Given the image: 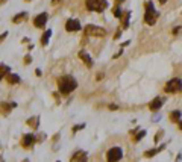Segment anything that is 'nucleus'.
I'll list each match as a JSON object with an SVG mask.
<instances>
[{
    "mask_svg": "<svg viewBox=\"0 0 182 162\" xmlns=\"http://www.w3.org/2000/svg\"><path fill=\"white\" fill-rule=\"evenodd\" d=\"M78 86V82L73 76H62L59 77L58 81V88H59V93L61 94H70L73 93Z\"/></svg>",
    "mask_w": 182,
    "mask_h": 162,
    "instance_id": "f257e3e1",
    "label": "nucleus"
},
{
    "mask_svg": "<svg viewBox=\"0 0 182 162\" xmlns=\"http://www.w3.org/2000/svg\"><path fill=\"white\" fill-rule=\"evenodd\" d=\"M146 14H144V21L146 24L149 26H153V24L156 23V20H158V12L155 11V8H153V3L152 2H146Z\"/></svg>",
    "mask_w": 182,
    "mask_h": 162,
    "instance_id": "f03ea898",
    "label": "nucleus"
},
{
    "mask_svg": "<svg viewBox=\"0 0 182 162\" xmlns=\"http://www.w3.org/2000/svg\"><path fill=\"white\" fill-rule=\"evenodd\" d=\"M87 9L88 11H96V12H102L106 9V0H87L85 2Z\"/></svg>",
    "mask_w": 182,
    "mask_h": 162,
    "instance_id": "7ed1b4c3",
    "label": "nucleus"
},
{
    "mask_svg": "<svg viewBox=\"0 0 182 162\" xmlns=\"http://www.w3.org/2000/svg\"><path fill=\"white\" fill-rule=\"evenodd\" d=\"M123 158V151L120 147H113L106 153V161L108 162H118Z\"/></svg>",
    "mask_w": 182,
    "mask_h": 162,
    "instance_id": "20e7f679",
    "label": "nucleus"
},
{
    "mask_svg": "<svg viewBox=\"0 0 182 162\" xmlns=\"http://www.w3.org/2000/svg\"><path fill=\"white\" fill-rule=\"evenodd\" d=\"M85 34L90 35V36H105L106 35V30L103 27H99V26H94V24H88L85 27Z\"/></svg>",
    "mask_w": 182,
    "mask_h": 162,
    "instance_id": "39448f33",
    "label": "nucleus"
},
{
    "mask_svg": "<svg viewBox=\"0 0 182 162\" xmlns=\"http://www.w3.org/2000/svg\"><path fill=\"white\" fill-rule=\"evenodd\" d=\"M165 91L167 93H181L182 91V82L179 79H171V81L167 82L165 85Z\"/></svg>",
    "mask_w": 182,
    "mask_h": 162,
    "instance_id": "423d86ee",
    "label": "nucleus"
},
{
    "mask_svg": "<svg viewBox=\"0 0 182 162\" xmlns=\"http://www.w3.org/2000/svg\"><path fill=\"white\" fill-rule=\"evenodd\" d=\"M65 29H67L68 32H76V30H79L80 29L79 20H74V18L67 20V23H65Z\"/></svg>",
    "mask_w": 182,
    "mask_h": 162,
    "instance_id": "0eeeda50",
    "label": "nucleus"
},
{
    "mask_svg": "<svg viewBox=\"0 0 182 162\" xmlns=\"http://www.w3.org/2000/svg\"><path fill=\"white\" fill-rule=\"evenodd\" d=\"M34 142H35V137L34 135H31V133H27V135H24L22 139V146L23 147H32L34 146Z\"/></svg>",
    "mask_w": 182,
    "mask_h": 162,
    "instance_id": "6e6552de",
    "label": "nucleus"
},
{
    "mask_svg": "<svg viewBox=\"0 0 182 162\" xmlns=\"http://www.w3.org/2000/svg\"><path fill=\"white\" fill-rule=\"evenodd\" d=\"M47 21V14H40V15H36L34 20V26L35 27H43Z\"/></svg>",
    "mask_w": 182,
    "mask_h": 162,
    "instance_id": "1a4fd4ad",
    "label": "nucleus"
},
{
    "mask_svg": "<svg viewBox=\"0 0 182 162\" xmlns=\"http://www.w3.org/2000/svg\"><path fill=\"white\" fill-rule=\"evenodd\" d=\"M162 103H164V100H162L161 97H156V99H153V100L150 102L149 108H150V111H158L159 108L162 106Z\"/></svg>",
    "mask_w": 182,
    "mask_h": 162,
    "instance_id": "9d476101",
    "label": "nucleus"
},
{
    "mask_svg": "<svg viewBox=\"0 0 182 162\" xmlns=\"http://www.w3.org/2000/svg\"><path fill=\"white\" fill-rule=\"evenodd\" d=\"M78 55H79V58L82 59L84 62H85V65H87V67H91V65H93V59H91V56L88 55V53H87V52L80 50V52L78 53Z\"/></svg>",
    "mask_w": 182,
    "mask_h": 162,
    "instance_id": "9b49d317",
    "label": "nucleus"
},
{
    "mask_svg": "<svg viewBox=\"0 0 182 162\" xmlns=\"http://www.w3.org/2000/svg\"><path fill=\"white\" fill-rule=\"evenodd\" d=\"M74 161L87 162V153H85V151H82V150L76 151V153H74V156L71 158V162H74Z\"/></svg>",
    "mask_w": 182,
    "mask_h": 162,
    "instance_id": "f8f14e48",
    "label": "nucleus"
},
{
    "mask_svg": "<svg viewBox=\"0 0 182 162\" xmlns=\"http://www.w3.org/2000/svg\"><path fill=\"white\" fill-rule=\"evenodd\" d=\"M6 81L9 82V83H18V82H20V77H18L17 74H9V76H6Z\"/></svg>",
    "mask_w": 182,
    "mask_h": 162,
    "instance_id": "ddd939ff",
    "label": "nucleus"
},
{
    "mask_svg": "<svg viewBox=\"0 0 182 162\" xmlns=\"http://www.w3.org/2000/svg\"><path fill=\"white\" fill-rule=\"evenodd\" d=\"M26 15H27L26 12H22V14H18V15H15L12 21H14V23H20V21H23V20L26 18Z\"/></svg>",
    "mask_w": 182,
    "mask_h": 162,
    "instance_id": "4468645a",
    "label": "nucleus"
},
{
    "mask_svg": "<svg viewBox=\"0 0 182 162\" xmlns=\"http://www.w3.org/2000/svg\"><path fill=\"white\" fill-rule=\"evenodd\" d=\"M50 35H52V32H50V30H46V34L43 35V38H41V44H43V46H46V44L49 43V38H50Z\"/></svg>",
    "mask_w": 182,
    "mask_h": 162,
    "instance_id": "2eb2a0df",
    "label": "nucleus"
},
{
    "mask_svg": "<svg viewBox=\"0 0 182 162\" xmlns=\"http://www.w3.org/2000/svg\"><path fill=\"white\" fill-rule=\"evenodd\" d=\"M170 118L173 120V121H179L181 112H179V111H173V112H170Z\"/></svg>",
    "mask_w": 182,
    "mask_h": 162,
    "instance_id": "dca6fc26",
    "label": "nucleus"
},
{
    "mask_svg": "<svg viewBox=\"0 0 182 162\" xmlns=\"http://www.w3.org/2000/svg\"><path fill=\"white\" fill-rule=\"evenodd\" d=\"M162 149H164V146H162V147H159V149H153V150H150V151H146V155H144V156H146V158L155 156V155H156V153H158L159 150H162Z\"/></svg>",
    "mask_w": 182,
    "mask_h": 162,
    "instance_id": "f3484780",
    "label": "nucleus"
},
{
    "mask_svg": "<svg viewBox=\"0 0 182 162\" xmlns=\"http://www.w3.org/2000/svg\"><path fill=\"white\" fill-rule=\"evenodd\" d=\"M27 124H29V126L32 124V127L36 129L38 127V118H31V120H27Z\"/></svg>",
    "mask_w": 182,
    "mask_h": 162,
    "instance_id": "a211bd4d",
    "label": "nucleus"
},
{
    "mask_svg": "<svg viewBox=\"0 0 182 162\" xmlns=\"http://www.w3.org/2000/svg\"><path fill=\"white\" fill-rule=\"evenodd\" d=\"M114 15H115L117 18H122V11H120V6H118V5L114 8Z\"/></svg>",
    "mask_w": 182,
    "mask_h": 162,
    "instance_id": "6ab92c4d",
    "label": "nucleus"
},
{
    "mask_svg": "<svg viewBox=\"0 0 182 162\" xmlns=\"http://www.w3.org/2000/svg\"><path fill=\"white\" fill-rule=\"evenodd\" d=\"M129 15H131V12H127V14L123 15V27H126L127 23H129Z\"/></svg>",
    "mask_w": 182,
    "mask_h": 162,
    "instance_id": "aec40b11",
    "label": "nucleus"
},
{
    "mask_svg": "<svg viewBox=\"0 0 182 162\" xmlns=\"http://www.w3.org/2000/svg\"><path fill=\"white\" fill-rule=\"evenodd\" d=\"M8 71H9V68H8L6 65L2 64V77H5V74H8Z\"/></svg>",
    "mask_w": 182,
    "mask_h": 162,
    "instance_id": "412c9836",
    "label": "nucleus"
},
{
    "mask_svg": "<svg viewBox=\"0 0 182 162\" xmlns=\"http://www.w3.org/2000/svg\"><path fill=\"white\" fill-rule=\"evenodd\" d=\"M173 34H175V35L182 34V26H179V27H175V29H173Z\"/></svg>",
    "mask_w": 182,
    "mask_h": 162,
    "instance_id": "4be33fe9",
    "label": "nucleus"
},
{
    "mask_svg": "<svg viewBox=\"0 0 182 162\" xmlns=\"http://www.w3.org/2000/svg\"><path fill=\"white\" fill-rule=\"evenodd\" d=\"M144 135H146V132H144V130H143V132H140V133H138V135H136V137H135V141H138V139H141V137H144Z\"/></svg>",
    "mask_w": 182,
    "mask_h": 162,
    "instance_id": "5701e85b",
    "label": "nucleus"
},
{
    "mask_svg": "<svg viewBox=\"0 0 182 162\" xmlns=\"http://www.w3.org/2000/svg\"><path fill=\"white\" fill-rule=\"evenodd\" d=\"M84 127V124H80V126H76V127L73 129V132H76V130H78V129H82Z\"/></svg>",
    "mask_w": 182,
    "mask_h": 162,
    "instance_id": "b1692460",
    "label": "nucleus"
},
{
    "mask_svg": "<svg viewBox=\"0 0 182 162\" xmlns=\"http://www.w3.org/2000/svg\"><path fill=\"white\" fill-rule=\"evenodd\" d=\"M24 62H26V64H29V62H31V56H26V59H24Z\"/></svg>",
    "mask_w": 182,
    "mask_h": 162,
    "instance_id": "393cba45",
    "label": "nucleus"
},
{
    "mask_svg": "<svg viewBox=\"0 0 182 162\" xmlns=\"http://www.w3.org/2000/svg\"><path fill=\"white\" fill-rule=\"evenodd\" d=\"M159 3H161V5H164V3H167V0H158Z\"/></svg>",
    "mask_w": 182,
    "mask_h": 162,
    "instance_id": "a878e982",
    "label": "nucleus"
},
{
    "mask_svg": "<svg viewBox=\"0 0 182 162\" xmlns=\"http://www.w3.org/2000/svg\"><path fill=\"white\" fill-rule=\"evenodd\" d=\"M179 127H181V129H182V121H181V123H179Z\"/></svg>",
    "mask_w": 182,
    "mask_h": 162,
    "instance_id": "bb28decb",
    "label": "nucleus"
},
{
    "mask_svg": "<svg viewBox=\"0 0 182 162\" xmlns=\"http://www.w3.org/2000/svg\"><path fill=\"white\" fill-rule=\"evenodd\" d=\"M117 2H123V0H117Z\"/></svg>",
    "mask_w": 182,
    "mask_h": 162,
    "instance_id": "cd10ccee",
    "label": "nucleus"
},
{
    "mask_svg": "<svg viewBox=\"0 0 182 162\" xmlns=\"http://www.w3.org/2000/svg\"><path fill=\"white\" fill-rule=\"evenodd\" d=\"M24 162H27V161H24Z\"/></svg>",
    "mask_w": 182,
    "mask_h": 162,
    "instance_id": "c85d7f7f",
    "label": "nucleus"
}]
</instances>
